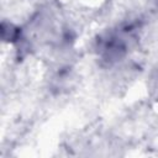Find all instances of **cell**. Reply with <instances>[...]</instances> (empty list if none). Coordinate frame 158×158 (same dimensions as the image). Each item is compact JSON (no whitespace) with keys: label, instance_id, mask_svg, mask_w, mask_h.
<instances>
[{"label":"cell","instance_id":"cell-1","mask_svg":"<svg viewBox=\"0 0 158 158\" xmlns=\"http://www.w3.org/2000/svg\"><path fill=\"white\" fill-rule=\"evenodd\" d=\"M1 37L7 43H15L21 40V28L11 22H2Z\"/></svg>","mask_w":158,"mask_h":158},{"label":"cell","instance_id":"cell-2","mask_svg":"<svg viewBox=\"0 0 158 158\" xmlns=\"http://www.w3.org/2000/svg\"><path fill=\"white\" fill-rule=\"evenodd\" d=\"M154 4H156V6L158 7V0H154Z\"/></svg>","mask_w":158,"mask_h":158}]
</instances>
